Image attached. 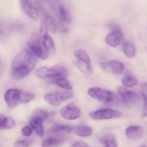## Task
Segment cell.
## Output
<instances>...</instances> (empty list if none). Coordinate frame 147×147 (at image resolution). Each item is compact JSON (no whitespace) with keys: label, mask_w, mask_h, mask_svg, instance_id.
Wrapping results in <instances>:
<instances>
[{"label":"cell","mask_w":147,"mask_h":147,"mask_svg":"<svg viewBox=\"0 0 147 147\" xmlns=\"http://www.w3.org/2000/svg\"><path fill=\"white\" fill-rule=\"evenodd\" d=\"M67 75V72L64 67L60 66L48 67H41L37 69L34 71V76L40 79L47 80V79L60 78H65Z\"/></svg>","instance_id":"7a4b0ae2"},{"label":"cell","mask_w":147,"mask_h":147,"mask_svg":"<svg viewBox=\"0 0 147 147\" xmlns=\"http://www.w3.org/2000/svg\"><path fill=\"white\" fill-rule=\"evenodd\" d=\"M74 55L80 62L88 66H91V60H90V56L86 50H83V49L77 50L74 53Z\"/></svg>","instance_id":"e0dca14e"},{"label":"cell","mask_w":147,"mask_h":147,"mask_svg":"<svg viewBox=\"0 0 147 147\" xmlns=\"http://www.w3.org/2000/svg\"><path fill=\"white\" fill-rule=\"evenodd\" d=\"M126 136L129 139H139L144 135V129L142 126H131L126 129Z\"/></svg>","instance_id":"7c38bea8"},{"label":"cell","mask_w":147,"mask_h":147,"mask_svg":"<svg viewBox=\"0 0 147 147\" xmlns=\"http://www.w3.org/2000/svg\"><path fill=\"white\" fill-rule=\"evenodd\" d=\"M28 45L30 51L33 53L34 55H36L43 60H46L49 58V54L42 45L40 41V37L37 33H34L32 35Z\"/></svg>","instance_id":"3957f363"},{"label":"cell","mask_w":147,"mask_h":147,"mask_svg":"<svg viewBox=\"0 0 147 147\" xmlns=\"http://www.w3.org/2000/svg\"><path fill=\"white\" fill-rule=\"evenodd\" d=\"M15 121L11 117H6L0 114V130L11 129L15 126Z\"/></svg>","instance_id":"d6986e66"},{"label":"cell","mask_w":147,"mask_h":147,"mask_svg":"<svg viewBox=\"0 0 147 147\" xmlns=\"http://www.w3.org/2000/svg\"><path fill=\"white\" fill-rule=\"evenodd\" d=\"M142 147H146V146H142Z\"/></svg>","instance_id":"74e56055"},{"label":"cell","mask_w":147,"mask_h":147,"mask_svg":"<svg viewBox=\"0 0 147 147\" xmlns=\"http://www.w3.org/2000/svg\"><path fill=\"white\" fill-rule=\"evenodd\" d=\"M142 97L144 98V116H146V93L144 92H142Z\"/></svg>","instance_id":"e575fe53"},{"label":"cell","mask_w":147,"mask_h":147,"mask_svg":"<svg viewBox=\"0 0 147 147\" xmlns=\"http://www.w3.org/2000/svg\"><path fill=\"white\" fill-rule=\"evenodd\" d=\"M60 115L66 120H76L81 116V111L75 104L70 103L62 108L60 110Z\"/></svg>","instance_id":"ba28073f"},{"label":"cell","mask_w":147,"mask_h":147,"mask_svg":"<svg viewBox=\"0 0 147 147\" xmlns=\"http://www.w3.org/2000/svg\"><path fill=\"white\" fill-rule=\"evenodd\" d=\"M72 131L80 137H88L93 134V129L88 126H78L73 128Z\"/></svg>","instance_id":"2e32d148"},{"label":"cell","mask_w":147,"mask_h":147,"mask_svg":"<svg viewBox=\"0 0 147 147\" xmlns=\"http://www.w3.org/2000/svg\"><path fill=\"white\" fill-rule=\"evenodd\" d=\"M49 113L46 111L42 110L41 109H36L33 112L32 116H35V117L39 118L41 119L43 122L48 118Z\"/></svg>","instance_id":"4316f807"},{"label":"cell","mask_w":147,"mask_h":147,"mask_svg":"<svg viewBox=\"0 0 147 147\" xmlns=\"http://www.w3.org/2000/svg\"><path fill=\"white\" fill-rule=\"evenodd\" d=\"M73 128L66 125L55 124L52 126L47 131L48 134H56L60 133H70L72 131Z\"/></svg>","instance_id":"ac0fdd59"},{"label":"cell","mask_w":147,"mask_h":147,"mask_svg":"<svg viewBox=\"0 0 147 147\" xmlns=\"http://www.w3.org/2000/svg\"><path fill=\"white\" fill-rule=\"evenodd\" d=\"M43 121L39 118L35 116H32L30 120V127L37 134L39 137H42L45 134V130L42 126Z\"/></svg>","instance_id":"4fadbf2b"},{"label":"cell","mask_w":147,"mask_h":147,"mask_svg":"<svg viewBox=\"0 0 147 147\" xmlns=\"http://www.w3.org/2000/svg\"><path fill=\"white\" fill-rule=\"evenodd\" d=\"M121 83L125 87L132 88L137 86L138 83H139V81H138V80L136 78L132 77V76H126V77L123 78L122 79Z\"/></svg>","instance_id":"d4e9b609"},{"label":"cell","mask_w":147,"mask_h":147,"mask_svg":"<svg viewBox=\"0 0 147 147\" xmlns=\"http://www.w3.org/2000/svg\"><path fill=\"white\" fill-rule=\"evenodd\" d=\"M53 1H58V0H53Z\"/></svg>","instance_id":"8d00e7d4"},{"label":"cell","mask_w":147,"mask_h":147,"mask_svg":"<svg viewBox=\"0 0 147 147\" xmlns=\"http://www.w3.org/2000/svg\"><path fill=\"white\" fill-rule=\"evenodd\" d=\"M44 22L47 27V30H50L52 33H55L57 31V26H56L55 21L54 18L51 15L48 14H45Z\"/></svg>","instance_id":"603a6c76"},{"label":"cell","mask_w":147,"mask_h":147,"mask_svg":"<svg viewBox=\"0 0 147 147\" xmlns=\"http://www.w3.org/2000/svg\"><path fill=\"white\" fill-rule=\"evenodd\" d=\"M21 93L22 90L14 88L9 89L5 92L4 98L6 104L9 108L12 109V108L17 106L18 103H20Z\"/></svg>","instance_id":"30bf717a"},{"label":"cell","mask_w":147,"mask_h":147,"mask_svg":"<svg viewBox=\"0 0 147 147\" xmlns=\"http://www.w3.org/2000/svg\"><path fill=\"white\" fill-rule=\"evenodd\" d=\"M119 94L121 98L123 104L127 106H133L139 103L141 100V96L136 93L121 88H119Z\"/></svg>","instance_id":"9c48e42d"},{"label":"cell","mask_w":147,"mask_h":147,"mask_svg":"<svg viewBox=\"0 0 147 147\" xmlns=\"http://www.w3.org/2000/svg\"><path fill=\"white\" fill-rule=\"evenodd\" d=\"M123 50L125 55L129 58H133L136 54V48L134 45L131 42H125L123 44Z\"/></svg>","instance_id":"7402d4cb"},{"label":"cell","mask_w":147,"mask_h":147,"mask_svg":"<svg viewBox=\"0 0 147 147\" xmlns=\"http://www.w3.org/2000/svg\"><path fill=\"white\" fill-rule=\"evenodd\" d=\"M33 130L30 126H25L22 129L21 133L22 136H25V137H28V136H31L32 134Z\"/></svg>","instance_id":"f546056e"},{"label":"cell","mask_w":147,"mask_h":147,"mask_svg":"<svg viewBox=\"0 0 147 147\" xmlns=\"http://www.w3.org/2000/svg\"><path fill=\"white\" fill-rule=\"evenodd\" d=\"M110 27L111 29L112 30V31H113V32L117 33V34H119L120 35H121L122 37H123L121 30V28L117 25V24H114V23H111V24H110Z\"/></svg>","instance_id":"1f68e13d"},{"label":"cell","mask_w":147,"mask_h":147,"mask_svg":"<svg viewBox=\"0 0 147 147\" xmlns=\"http://www.w3.org/2000/svg\"><path fill=\"white\" fill-rule=\"evenodd\" d=\"M100 142L104 144L106 147H118L116 140L112 136H106L100 139Z\"/></svg>","instance_id":"484cf974"},{"label":"cell","mask_w":147,"mask_h":147,"mask_svg":"<svg viewBox=\"0 0 147 147\" xmlns=\"http://www.w3.org/2000/svg\"><path fill=\"white\" fill-rule=\"evenodd\" d=\"M36 59L30 50H23L16 55L11 65V75L13 78L19 80L27 76L34 70Z\"/></svg>","instance_id":"6da1fadb"},{"label":"cell","mask_w":147,"mask_h":147,"mask_svg":"<svg viewBox=\"0 0 147 147\" xmlns=\"http://www.w3.org/2000/svg\"><path fill=\"white\" fill-rule=\"evenodd\" d=\"M122 38H123V37L121 35L112 32L111 33H110V34L106 36V42L110 47H116L121 44Z\"/></svg>","instance_id":"9a60e30c"},{"label":"cell","mask_w":147,"mask_h":147,"mask_svg":"<svg viewBox=\"0 0 147 147\" xmlns=\"http://www.w3.org/2000/svg\"><path fill=\"white\" fill-rule=\"evenodd\" d=\"M65 141V139L59 136H51L43 141L42 147H53L60 144Z\"/></svg>","instance_id":"44dd1931"},{"label":"cell","mask_w":147,"mask_h":147,"mask_svg":"<svg viewBox=\"0 0 147 147\" xmlns=\"http://www.w3.org/2000/svg\"><path fill=\"white\" fill-rule=\"evenodd\" d=\"M123 113L119 110L111 109H104L92 112L90 114V118L95 120H110L121 117Z\"/></svg>","instance_id":"8992f818"},{"label":"cell","mask_w":147,"mask_h":147,"mask_svg":"<svg viewBox=\"0 0 147 147\" xmlns=\"http://www.w3.org/2000/svg\"><path fill=\"white\" fill-rule=\"evenodd\" d=\"M40 39H41L42 45L46 50V52L48 54L49 53L52 55L54 54L55 53V47L54 41H53V38L47 34Z\"/></svg>","instance_id":"5bb4252c"},{"label":"cell","mask_w":147,"mask_h":147,"mask_svg":"<svg viewBox=\"0 0 147 147\" xmlns=\"http://www.w3.org/2000/svg\"><path fill=\"white\" fill-rule=\"evenodd\" d=\"M47 32H48V30H47L44 21H42L41 23V25H40V38H42V37H43L44 36H45L46 34H47Z\"/></svg>","instance_id":"4dcf8cb0"},{"label":"cell","mask_w":147,"mask_h":147,"mask_svg":"<svg viewBox=\"0 0 147 147\" xmlns=\"http://www.w3.org/2000/svg\"><path fill=\"white\" fill-rule=\"evenodd\" d=\"M73 96V93L70 91L56 92L47 93L45 96V100L47 103L53 106H59L66 100H69Z\"/></svg>","instance_id":"5b68a950"},{"label":"cell","mask_w":147,"mask_h":147,"mask_svg":"<svg viewBox=\"0 0 147 147\" xmlns=\"http://www.w3.org/2000/svg\"><path fill=\"white\" fill-rule=\"evenodd\" d=\"M53 80L55 84H56L62 88L65 89V90H71L73 89V85L65 78H60L55 79Z\"/></svg>","instance_id":"cb8c5ba5"},{"label":"cell","mask_w":147,"mask_h":147,"mask_svg":"<svg viewBox=\"0 0 147 147\" xmlns=\"http://www.w3.org/2000/svg\"><path fill=\"white\" fill-rule=\"evenodd\" d=\"M77 65L78 68L80 69V71L83 73L84 74L86 75H90L92 73V67L91 66H88L87 65L84 64V63H81V62L78 61L77 63Z\"/></svg>","instance_id":"f1b7e54d"},{"label":"cell","mask_w":147,"mask_h":147,"mask_svg":"<svg viewBox=\"0 0 147 147\" xmlns=\"http://www.w3.org/2000/svg\"><path fill=\"white\" fill-rule=\"evenodd\" d=\"M34 96L31 93L22 91L20 99V103H28L34 99Z\"/></svg>","instance_id":"83f0119b"},{"label":"cell","mask_w":147,"mask_h":147,"mask_svg":"<svg viewBox=\"0 0 147 147\" xmlns=\"http://www.w3.org/2000/svg\"><path fill=\"white\" fill-rule=\"evenodd\" d=\"M57 14L60 18V20L63 23H69L71 20L70 15L65 9V7L62 4H59L57 7Z\"/></svg>","instance_id":"ffe728a7"},{"label":"cell","mask_w":147,"mask_h":147,"mask_svg":"<svg viewBox=\"0 0 147 147\" xmlns=\"http://www.w3.org/2000/svg\"><path fill=\"white\" fill-rule=\"evenodd\" d=\"M88 93L92 98L104 103H111L114 100V94L109 90L100 88H91L88 90Z\"/></svg>","instance_id":"277c9868"},{"label":"cell","mask_w":147,"mask_h":147,"mask_svg":"<svg viewBox=\"0 0 147 147\" xmlns=\"http://www.w3.org/2000/svg\"><path fill=\"white\" fill-rule=\"evenodd\" d=\"M2 34V31H1V29L0 28V34Z\"/></svg>","instance_id":"d590c367"},{"label":"cell","mask_w":147,"mask_h":147,"mask_svg":"<svg viewBox=\"0 0 147 147\" xmlns=\"http://www.w3.org/2000/svg\"><path fill=\"white\" fill-rule=\"evenodd\" d=\"M71 147H90L86 143L83 142H78L73 144Z\"/></svg>","instance_id":"836d02e7"},{"label":"cell","mask_w":147,"mask_h":147,"mask_svg":"<svg viewBox=\"0 0 147 147\" xmlns=\"http://www.w3.org/2000/svg\"><path fill=\"white\" fill-rule=\"evenodd\" d=\"M20 4L23 11L30 18L34 20H38L40 17L39 10L32 2L31 0H20Z\"/></svg>","instance_id":"8fae6325"},{"label":"cell","mask_w":147,"mask_h":147,"mask_svg":"<svg viewBox=\"0 0 147 147\" xmlns=\"http://www.w3.org/2000/svg\"><path fill=\"white\" fill-rule=\"evenodd\" d=\"M29 146H30V143L24 140L17 141L14 144L15 147H29Z\"/></svg>","instance_id":"d6a6232c"},{"label":"cell","mask_w":147,"mask_h":147,"mask_svg":"<svg viewBox=\"0 0 147 147\" xmlns=\"http://www.w3.org/2000/svg\"><path fill=\"white\" fill-rule=\"evenodd\" d=\"M100 66L106 73L114 76L121 75L124 70V65L119 60H110L101 63Z\"/></svg>","instance_id":"52a82bcc"}]
</instances>
